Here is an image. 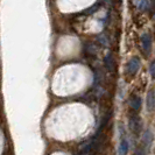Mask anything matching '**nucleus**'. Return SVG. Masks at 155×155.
I'll return each mask as SVG.
<instances>
[{"label": "nucleus", "mask_w": 155, "mask_h": 155, "mask_svg": "<svg viewBox=\"0 0 155 155\" xmlns=\"http://www.w3.org/2000/svg\"><path fill=\"white\" fill-rule=\"evenodd\" d=\"M130 127L132 130V132L138 137L141 132V121H140V118L138 117L137 113H133L130 117Z\"/></svg>", "instance_id": "obj_1"}, {"label": "nucleus", "mask_w": 155, "mask_h": 155, "mask_svg": "<svg viewBox=\"0 0 155 155\" xmlns=\"http://www.w3.org/2000/svg\"><path fill=\"white\" fill-rule=\"evenodd\" d=\"M140 68V62L138 58H132L130 62L127 63V65H126V72L130 75V76H134L137 72H138V70Z\"/></svg>", "instance_id": "obj_2"}, {"label": "nucleus", "mask_w": 155, "mask_h": 155, "mask_svg": "<svg viewBox=\"0 0 155 155\" xmlns=\"http://www.w3.org/2000/svg\"><path fill=\"white\" fill-rule=\"evenodd\" d=\"M125 133L121 128V140H120V143H119V148H118V152H119V155H126L128 153V141L126 139V137L124 135Z\"/></svg>", "instance_id": "obj_3"}, {"label": "nucleus", "mask_w": 155, "mask_h": 155, "mask_svg": "<svg viewBox=\"0 0 155 155\" xmlns=\"http://www.w3.org/2000/svg\"><path fill=\"white\" fill-rule=\"evenodd\" d=\"M146 106L148 112H152L155 109V91L149 90L147 93V99H146Z\"/></svg>", "instance_id": "obj_4"}, {"label": "nucleus", "mask_w": 155, "mask_h": 155, "mask_svg": "<svg viewBox=\"0 0 155 155\" xmlns=\"http://www.w3.org/2000/svg\"><path fill=\"white\" fill-rule=\"evenodd\" d=\"M141 105H142L141 98L138 97V96H132L131 101H130V106H131V111L133 113H138L140 109H141Z\"/></svg>", "instance_id": "obj_5"}, {"label": "nucleus", "mask_w": 155, "mask_h": 155, "mask_svg": "<svg viewBox=\"0 0 155 155\" xmlns=\"http://www.w3.org/2000/svg\"><path fill=\"white\" fill-rule=\"evenodd\" d=\"M152 141H153V134L149 130H147L146 132L143 133V145H142V147L145 149H147L149 147V145L152 143Z\"/></svg>", "instance_id": "obj_6"}, {"label": "nucleus", "mask_w": 155, "mask_h": 155, "mask_svg": "<svg viewBox=\"0 0 155 155\" xmlns=\"http://www.w3.org/2000/svg\"><path fill=\"white\" fill-rule=\"evenodd\" d=\"M142 47L146 51H149V47H150V40L148 36H143L142 38Z\"/></svg>", "instance_id": "obj_7"}, {"label": "nucleus", "mask_w": 155, "mask_h": 155, "mask_svg": "<svg viewBox=\"0 0 155 155\" xmlns=\"http://www.w3.org/2000/svg\"><path fill=\"white\" fill-rule=\"evenodd\" d=\"M105 63H106V65H107V69H109L110 71H112V70H113V60H112L111 56H107V57H106Z\"/></svg>", "instance_id": "obj_8"}, {"label": "nucleus", "mask_w": 155, "mask_h": 155, "mask_svg": "<svg viewBox=\"0 0 155 155\" xmlns=\"http://www.w3.org/2000/svg\"><path fill=\"white\" fill-rule=\"evenodd\" d=\"M145 152H146V149L143 147H139L137 149V152L134 153V155H145Z\"/></svg>", "instance_id": "obj_9"}, {"label": "nucleus", "mask_w": 155, "mask_h": 155, "mask_svg": "<svg viewBox=\"0 0 155 155\" xmlns=\"http://www.w3.org/2000/svg\"><path fill=\"white\" fill-rule=\"evenodd\" d=\"M150 75L153 78H155V62L152 63V65H150Z\"/></svg>", "instance_id": "obj_10"}, {"label": "nucleus", "mask_w": 155, "mask_h": 155, "mask_svg": "<svg viewBox=\"0 0 155 155\" xmlns=\"http://www.w3.org/2000/svg\"><path fill=\"white\" fill-rule=\"evenodd\" d=\"M79 155H90V154H89V153H81Z\"/></svg>", "instance_id": "obj_11"}]
</instances>
